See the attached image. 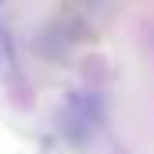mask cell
<instances>
[{"mask_svg": "<svg viewBox=\"0 0 154 154\" xmlns=\"http://www.w3.org/2000/svg\"><path fill=\"white\" fill-rule=\"evenodd\" d=\"M11 65V39H7V29L0 25V72Z\"/></svg>", "mask_w": 154, "mask_h": 154, "instance_id": "1", "label": "cell"}]
</instances>
